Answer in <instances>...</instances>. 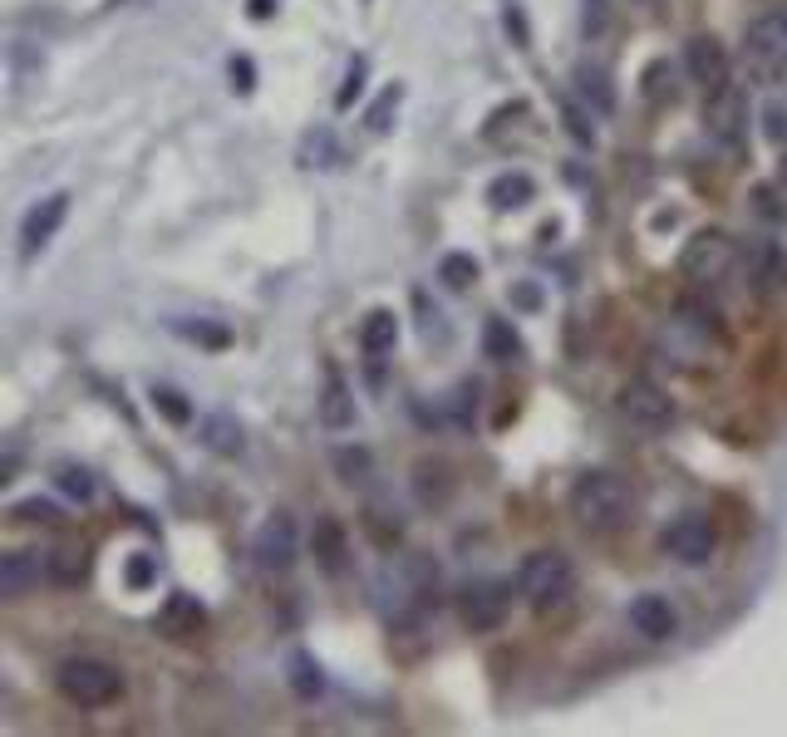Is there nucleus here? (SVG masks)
Instances as JSON below:
<instances>
[{"mask_svg": "<svg viewBox=\"0 0 787 737\" xmlns=\"http://www.w3.org/2000/svg\"><path fill=\"white\" fill-rule=\"evenodd\" d=\"M483 349H487V359H497V364L522 359V340H517L512 320H487L483 325Z\"/></svg>", "mask_w": 787, "mask_h": 737, "instance_id": "412c9836", "label": "nucleus"}, {"mask_svg": "<svg viewBox=\"0 0 787 737\" xmlns=\"http://www.w3.org/2000/svg\"><path fill=\"white\" fill-rule=\"evenodd\" d=\"M537 197V182L527 177V172H502L492 187H487V202L497 207V212H517V207H527Z\"/></svg>", "mask_w": 787, "mask_h": 737, "instance_id": "6ab92c4d", "label": "nucleus"}, {"mask_svg": "<svg viewBox=\"0 0 787 737\" xmlns=\"http://www.w3.org/2000/svg\"><path fill=\"white\" fill-rule=\"evenodd\" d=\"M271 10H276V5H271V0H251V15H256V20H266V15H271Z\"/></svg>", "mask_w": 787, "mask_h": 737, "instance_id": "4c0bfd02", "label": "nucleus"}, {"mask_svg": "<svg viewBox=\"0 0 787 737\" xmlns=\"http://www.w3.org/2000/svg\"><path fill=\"white\" fill-rule=\"evenodd\" d=\"M202 624H207V610H202V600L197 595H168V605L158 610V629L168 634V639H192V634H202Z\"/></svg>", "mask_w": 787, "mask_h": 737, "instance_id": "4468645a", "label": "nucleus"}, {"mask_svg": "<svg viewBox=\"0 0 787 737\" xmlns=\"http://www.w3.org/2000/svg\"><path fill=\"white\" fill-rule=\"evenodd\" d=\"M630 511H635V492H630L625 477H615V472H586V477H576V487H571V516L591 536L620 531L630 521Z\"/></svg>", "mask_w": 787, "mask_h": 737, "instance_id": "f257e3e1", "label": "nucleus"}, {"mask_svg": "<svg viewBox=\"0 0 787 737\" xmlns=\"http://www.w3.org/2000/svg\"><path fill=\"white\" fill-rule=\"evenodd\" d=\"M178 335H187V340H197V344H212V349H222V344L232 340L222 325H207V320H197V325H192V320H178Z\"/></svg>", "mask_w": 787, "mask_h": 737, "instance_id": "7c9ffc66", "label": "nucleus"}, {"mask_svg": "<svg viewBox=\"0 0 787 737\" xmlns=\"http://www.w3.org/2000/svg\"><path fill=\"white\" fill-rule=\"evenodd\" d=\"M394 344H399V315L394 310H369L360 325V349L369 359H384V354H394Z\"/></svg>", "mask_w": 787, "mask_h": 737, "instance_id": "dca6fc26", "label": "nucleus"}, {"mask_svg": "<svg viewBox=\"0 0 787 737\" xmlns=\"http://www.w3.org/2000/svg\"><path fill=\"white\" fill-rule=\"evenodd\" d=\"M40 575H45V561L35 551H10V556H0V595L20 600L30 585H40Z\"/></svg>", "mask_w": 787, "mask_h": 737, "instance_id": "2eb2a0df", "label": "nucleus"}, {"mask_svg": "<svg viewBox=\"0 0 787 737\" xmlns=\"http://www.w3.org/2000/svg\"><path fill=\"white\" fill-rule=\"evenodd\" d=\"M507 30L517 35V45H527V20H522V10H507Z\"/></svg>", "mask_w": 787, "mask_h": 737, "instance_id": "e433bc0d", "label": "nucleus"}, {"mask_svg": "<svg viewBox=\"0 0 787 737\" xmlns=\"http://www.w3.org/2000/svg\"><path fill=\"white\" fill-rule=\"evenodd\" d=\"M743 64H748L758 79L787 74V5L758 15V20L748 25V35H743Z\"/></svg>", "mask_w": 787, "mask_h": 737, "instance_id": "39448f33", "label": "nucleus"}, {"mask_svg": "<svg viewBox=\"0 0 787 737\" xmlns=\"http://www.w3.org/2000/svg\"><path fill=\"white\" fill-rule=\"evenodd\" d=\"M64 217H69V192H50V197H40V202L25 212V222H20V256L45 251V246L55 241V231H60Z\"/></svg>", "mask_w": 787, "mask_h": 737, "instance_id": "9b49d317", "label": "nucleus"}, {"mask_svg": "<svg viewBox=\"0 0 787 737\" xmlns=\"http://www.w3.org/2000/svg\"><path fill=\"white\" fill-rule=\"evenodd\" d=\"M251 79H256V74H251V59H232V89H237V94H251Z\"/></svg>", "mask_w": 787, "mask_h": 737, "instance_id": "f704fd0d", "label": "nucleus"}, {"mask_svg": "<svg viewBox=\"0 0 787 737\" xmlns=\"http://www.w3.org/2000/svg\"><path fill=\"white\" fill-rule=\"evenodd\" d=\"M630 624H635V634L660 644V639H669L679 629V615H674V605L665 595H640V600H630Z\"/></svg>", "mask_w": 787, "mask_h": 737, "instance_id": "ddd939ff", "label": "nucleus"}, {"mask_svg": "<svg viewBox=\"0 0 787 737\" xmlns=\"http://www.w3.org/2000/svg\"><path fill=\"white\" fill-rule=\"evenodd\" d=\"M704 128L724 143V148H738L748 138V94L738 84H719L709 89L704 99Z\"/></svg>", "mask_w": 787, "mask_h": 737, "instance_id": "0eeeda50", "label": "nucleus"}, {"mask_svg": "<svg viewBox=\"0 0 787 737\" xmlns=\"http://www.w3.org/2000/svg\"><path fill=\"white\" fill-rule=\"evenodd\" d=\"M684 64H689V74H694L704 89L728 84V55H724V45H719L714 35H694L689 50H684Z\"/></svg>", "mask_w": 787, "mask_h": 737, "instance_id": "f8f14e48", "label": "nucleus"}, {"mask_svg": "<svg viewBox=\"0 0 787 737\" xmlns=\"http://www.w3.org/2000/svg\"><path fill=\"white\" fill-rule=\"evenodd\" d=\"M55 482H60L64 497H74V502H89V497H94V477H89L84 467H74V462H64Z\"/></svg>", "mask_w": 787, "mask_h": 737, "instance_id": "cd10ccee", "label": "nucleus"}, {"mask_svg": "<svg viewBox=\"0 0 787 737\" xmlns=\"http://www.w3.org/2000/svg\"><path fill=\"white\" fill-rule=\"evenodd\" d=\"M45 575H50V580H60V585H79V580L89 575V556H84L79 546L50 551V556H45Z\"/></svg>", "mask_w": 787, "mask_h": 737, "instance_id": "4be33fe9", "label": "nucleus"}, {"mask_svg": "<svg viewBox=\"0 0 787 737\" xmlns=\"http://www.w3.org/2000/svg\"><path fill=\"white\" fill-rule=\"evenodd\" d=\"M291 688H296V698H305V703H315V698L325 693L320 664H315L310 654H291Z\"/></svg>", "mask_w": 787, "mask_h": 737, "instance_id": "5701e85b", "label": "nucleus"}, {"mask_svg": "<svg viewBox=\"0 0 787 737\" xmlns=\"http://www.w3.org/2000/svg\"><path fill=\"white\" fill-rule=\"evenodd\" d=\"M153 575H158L153 556H133V561H128V585H133V590H143V585H148Z\"/></svg>", "mask_w": 787, "mask_h": 737, "instance_id": "72a5a7b5", "label": "nucleus"}, {"mask_svg": "<svg viewBox=\"0 0 787 737\" xmlns=\"http://www.w3.org/2000/svg\"><path fill=\"white\" fill-rule=\"evenodd\" d=\"M315 556H320V566L330 570V575L345 570L350 546H345V526H340L335 516H320V521H315Z\"/></svg>", "mask_w": 787, "mask_h": 737, "instance_id": "a211bd4d", "label": "nucleus"}, {"mask_svg": "<svg viewBox=\"0 0 787 737\" xmlns=\"http://www.w3.org/2000/svg\"><path fill=\"white\" fill-rule=\"evenodd\" d=\"M256 566L271 570V575L296 566V521L286 511L261 521V531H256Z\"/></svg>", "mask_w": 787, "mask_h": 737, "instance_id": "9d476101", "label": "nucleus"}, {"mask_svg": "<svg viewBox=\"0 0 787 737\" xmlns=\"http://www.w3.org/2000/svg\"><path fill=\"white\" fill-rule=\"evenodd\" d=\"M738 261H743V251H738V241L724 236V231H699L689 246H684V256H679V276L689 285H699V290H714V285H724L733 271H738Z\"/></svg>", "mask_w": 787, "mask_h": 737, "instance_id": "7ed1b4c3", "label": "nucleus"}, {"mask_svg": "<svg viewBox=\"0 0 787 737\" xmlns=\"http://www.w3.org/2000/svg\"><path fill=\"white\" fill-rule=\"evenodd\" d=\"M109 5H123V0H109Z\"/></svg>", "mask_w": 787, "mask_h": 737, "instance_id": "58836bf2", "label": "nucleus"}, {"mask_svg": "<svg viewBox=\"0 0 787 737\" xmlns=\"http://www.w3.org/2000/svg\"><path fill=\"white\" fill-rule=\"evenodd\" d=\"M335 467H340V477L355 487V482H369V453L364 448H340L335 453Z\"/></svg>", "mask_w": 787, "mask_h": 737, "instance_id": "c756f323", "label": "nucleus"}, {"mask_svg": "<svg viewBox=\"0 0 787 737\" xmlns=\"http://www.w3.org/2000/svg\"><path fill=\"white\" fill-rule=\"evenodd\" d=\"M507 605H512V585H502V580H473L458 595V615L468 629H497L507 620Z\"/></svg>", "mask_w": 787, "mask_h": 737, "instance_id": "1a4fd4ad", "label": "nucleus"}, {"mask_svg": "<svg viewBox=\"0 0 787 737\" xmlns=\"http://www.w3.org/2000/svg\"><path fill=\"white\" fill-rule=\"evenodd\" d=\"M320 423L325 428H350L355 423V398H350V384L325 369V394H320Z\"/></svg>", "mask_w": 787, "mask_h": 737, "instance_id": "f3484780", "label": "nucleus"}, {"mask_svg": "<svg viewBox=\"0 0 787 737\" xmlns=\"http://www.w3.org/2000/svg\"><path fill=\"white\" fill-rule=\"evenodd\" d=\"M768 138H773V143H787V114L778 104L768 109Z\"/></svg>", "mask_w": 787, "mask_h": 737, "instance_id": "c9c22d12", "label": "nucleus"}, {"mask_svg": "<svg viewBox=\"0 0 787 737\" xmlns=\"http://www.w3.org/2000/svg\"><path fill=\"white\" fill-rule=\"evenodd\" d=\"M301 158H305V168H335V163H340V148H335V138H330L325 128H315V133L305 138Z\"/></svg>", "mask_w": 787, "mask_h": 737, "instance_id": "a878e982", "label": "nucleus"}, {"mask_svg": "<svg viewBox=\"0 0 787 737\" xmlns=\"http://www.w3.org/2000/svg\"><path fill=\"white\" fill-rule=\"evenodd\" d=\"M202 443H207L212 453L237 457V453L246 448L242 423H237V418H227V413H212V418H202Z\"/></svg>", "mask_w": 787, "mask_h": 737, "instance_id": "aec40b11", "label": "nucleus"}, {"mask_svg": "<svg viewBox=\"0 0 787 737\" xmlns=\"http://www.w3.org/2000/svg\"><path fill=\"white\" fill-rule=\"evenodd\" d=\"M153 408L168 418V423H192V408H187V398L178 394V389H153Z\"/></svg>", "mask_w": 787, "mask_h": 737, "instance_id": "c85d7f7f", "label": "nucleus"}, {"mask_svg": "<svg viewBox=\"0 0 787 737\" xmlns=\"http://www.w3.org/2000/svg\"><path fill=\"white\" fill-rule=\"evenodd\" d=\"M576 84H581V99H596V109H601V114L615 109V94H610V84H606V74H601V69H586V64H581V69H576Z\"/></svg>", "mask_w": 787, "mask_h": 737, "instance_id": "bb28decb", "label": "nucleus"}, {"mask_svg": "<svg viewBox=\"0 0 787 737\" xmlns=\"http://www.w3.org/2000/svg\"><path fill=\"white\" fill-rule=\"evenodd\" d=\"M360 89H364V59H355V64H350V74H345V89H340V99H335V104H340V109H350V104L360 99Z\"/></svg>", "mask_w": 787, "mask_h": 737, "instance_id": "473e14b6", "label": "nucleus"}, {"mask_svg": "<svg viewBox=\"0 0 787 737\" xmlns=\"http://www.w3.org/2000/svg\"><path fill=\"white\" fill-rule=\"evenodd\" d=\"M620 418L635 433H665L669 423H674V398L660 384H650V379H630L620 389Z\"/></svg>", "mask_w": 787, "mask_h": 737, "instance_id": "423d86ee", "label": "nucleus"}, {"mask_svg": "<svg viewBox=\"0 0 787 737\" xmlns=\"http://www.w3.org/2000/svg\"><path fill=\"white\" fill-rule=\"evenodd\" d=\"M15 521H40V526H50V521H60V511L50 507V502H40V497H25V502H15L10 507Z\"/></svg>", "mask_w": 787, "mask_h": 737, "instance_id": "2f4dec72", "label": "nucleus"}, {"mask_svg": "<svg viewBox=\"0 0 787 737\" xmlns=\"http://www.w3.org/2000/svg\"><path fill=\"white\" fill-rule=\"evenodd\" d=\"M60 693L74 708H109L123 693V674L104 659H69L60 664Z\"/></svg>", "mask_w": 787, "mask_h": 737, "instance_id": "20e7f679", "label": "nucleus"}, {"mask_svg": "<svg viewBox=\"0 0 787 737\" xmlns=\"http://www.w3.org/2000/svg\"><path fill=\"white\" fill-rule=\"evenodd\" d=\"M399 104H404V89H399V84H389V89L374 99V109L364 114V128H369V133H389V128H394L389 118L399 114Z\"/></svg>", "mask_w": 787, "mask_h": 737, "instance_id": "393cba45", "label": "nucleus"}, {"mask_svg": "<svg viewBox=\"0 0 787 737\" xmlns=\"http://www.w3.org/2000/svg\"><path fill=\"white\" fill-rule=\"evenodd\" d=\"M438 281L448 285V290H468V285L478 281V261L463 256V251H453V256L438 261Z\"/></svg>", "mask_w": 787, "mask_h": 737, "instance_id": "b1692460", "label": "nucleus"}, {"mask_svg": "<svg viewBox=\"0 0 787 737\" xmlns=\"http://www.w3.org/2000/svg\"><path fill=\"white\" fill-rule=\"evenodd\" d=\"M517 590L527 595V605L532 610H561L571 595H576V566H571V556H561V551H532L527 561H522V575H517Z\"/></svg>", "mask_w": 787, "mask_h": 737, "instance_id": "f03ea898", "label": "nucleus"}, {"mask_svg": "<svg viewBox=\"0 0 787 737\" xmlns=\"http://www.w3.org/2000/svg\"><path fill=\"white\" fill-rule=\"evenodd\" d=\"M660 546H665V556L684 561V566H704V561L714 556V546H719V531H714L709 516H694V511H689V516L669 521Z\"/></svg>", "mask_w": 787, "mask_h": 737, "instance_id": "6e6552de", "label": "nucleus"}]
</instances>
